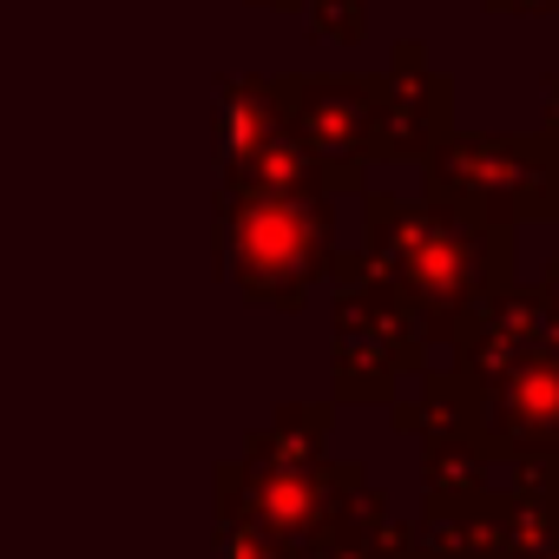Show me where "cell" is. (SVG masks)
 Masks as SVG:
<instances>
[{"instance_id":"1","label":"cell","mask_w":559,"mask_h":559,"mask_svg":"<svg viewBox=\"0 0 559 559\" xmlns=\"http://www.w3.org/2000/svg\"><path fill=\"white\" fill-rule=\"evenodd\" d=\"M428 185L467 211L507 217V211H559V132H526V139H435L428 152Z\"/></svg>"},{"instance_id":"2","label":"cell","mask_w":559,"mask_h":559,"mask_svg":"<svg viewBox=\"0 0 559 559\" xmlns=\"http://www.w3.org/2000/svg\"><path fill=\"white\" fill-rule=\"evenodd\" d=\"M230 250H237V276L257 290H304V270L317 263L323 237H330V211L317 198H290V191H243L230 198Z\"/></svg>"},{"instance_id":"3","label":"cell","mask_w":559,"mask_h":559,"mask_svg":"<svg viewBox=\"0 0 559 559\" xmlns=\"http://www.w3.org/2000/svg\"><path fill=\"white\" fill-rule=\"evenodd\" d=\"M376 99L382 80H349V73H284L270 80V106L290 126L297 145H310L323 165L356 171V152L376 145Z\"/></svg>"},{"instance_id":"4","label":"cell","mask_w":559,"mask_h":559,"mask_svg":"<svg viewBox=\"0 0 559 559\" xmlns=\"http://www.w3.org/2000/svg\"><path fill=\"white\" fill-rule=\"evenodd\" d=\"M428 53L421 47H395V80H382V99H376V145L382 158L395 152H435L441 132V112H448V80L441 73H421Z\"/></svg>"},{"instance_id":"5","label":"cell","mask_w":559,"mask_h":559,"mask_svg":"<svg viewBox=\"0 0 559 559\" xmlns=\"http://www.w3.org/2000/svg\"><path fill=\"white\" fill-rule=\"evenodd\" d=\"M310 27L317 40H362V0H317Z\"/></svg>"},{"instance_id":"6","label":"cell","mask_w":559,"mask_h":559,"mask_svg":"<svg viewBox=\"0 0 559 559\" xmlns=\"http://www.w3.org/2000/svg\"><path fill=\"white\" fill-rule=\"evenodd\" d=\"M487 8H513V14H546V8H559V0H487Z\"/></svg>"},{"instance_id":"7","label":"cell","mask_w":559,"mask_h":559,"mask_svg":"<svg viewBox=\"0 0 559 559\" xmlns=\"http://www.w3.org/2000/svg\"><path fill=\"white\" fill-rule=\"evenodd\" d=\"M546 112H552V132H559V80H552V99H546Z\"/></svg>"},{"instance_id":"8","label":"cell","mask_w":559,"mask_h":559,"mask_svg":"<svg viewBox=\"0 0 559 559\" xmlns=\"http://www.w3.org/2000/svg\"><path fill=\"white\" fill-rule=\"evenodd\" d=\"M263 8H297V0H263Z\"/></svg>"}]
</instances>
